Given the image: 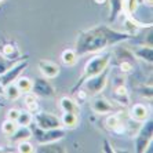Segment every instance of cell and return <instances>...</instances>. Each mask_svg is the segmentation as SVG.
I'll return each mask as SVG.
<instances>
[{
  "label": "cell",
  "instance_id": "ffe728a7",
  "mask_svg": "<svg viewBox=\"0 0 153 153\" xmlns=\"http://www.w3.org/2000/svg\"><path fill=\"white\" fill-rule=\"evenodd\" d=\"M24 105H25L26 111L30 112V113H36L39 111V101H37V97L30 91V93L24 94Z\"/></svg>",
  "mask_w": 153,
  "mask_h": 153
},
{
  "label": "cell",
  "instance_id": "f1b7e54d",
  "mask_svg": "<svg viewBox=\"0 0 153 153\" xmlns=\"http://www.w3.org/2000/svg\"><path fill=\"white\" fill-rule=\"evenodd\" d=\"M138 93L141 97L143 98H148V100H152V95H153V88H152V83L149 84H142L141 87H138Z\"/></svg>",
  "mask_w": 153,
  "mask_h": 153
},
{
  "label": "cell",
  "instance_id": "277c9868",
  "mask_svg": "<svg viewBox=\"0 0 153 153\" xmlns=\"http://www.w3.org/2000/svg\"><path fill=\"white\" fill-rule=\"evenodd\" d=\"M152 139H153V120L152 117H149L146 121L141 123V127L138 128V131L135 134V139H134L135 152L145 153L148 150V148H149Z\"/></svg>",
  "mask_w": 153,
  "mask_h": 153
},
{
  "label": "cell",
  "instance_id": "8d00e7d4",
  "mask_svg": "<svg viewBox=\"0 0 153 153\" xmlns=\"http://www.w3.org/2000/svg\"><path fill=\"white\" fill-rule=\"evenodd\" d=\"M0 1H3V0H0Z\"/></svg>",
  "mask_w": 153,
  "mask_h": 153
},
{
  "label": "cell",
  "instance_id": "e0dca14e",
  "mask_svg": "<svg viewBox=\"0 0 153 153\" xmlns=\"http://www.w3.org/2000/svg\"><path fill=\"white\" fill-rule=\"evenodd\" d=\"M132 54L135 55V58L143 61V62H146V64L152 65V62H153V48H152V46H146V44H143L142 47H135V48L132 50Z\"/></svg>",
  "mask_w": 153,
  "mask_h": 153
},
{
  "label": "cell",
  "instance_id": "7402d4cb",
  "mask_svg": "<svg viewBox=\"0 0 153 153\" xmlns=\"http://www.w3.org/2000/svg\"><path fill=\"white\" fill-rule=\"evenodd\" d=\"M61 61H62V64H64L65 66H73V65L77 64L79 57L75 50L66 48V50H64L62 54H61Z\"/></svg>",
  "mask_w": 153,
  "mask_h": 153
},
{
  "label": "cell",
  "instance_id": "4316f807",
  "mask_svg": "<svg viewBox=\"0 0 153 153\" xmlns=\"http://www.w3.org/2000/svg\"><path fill=\"white\" fill-rule=\"evenodd\" d=\"M18 127H19V126L17 124V121L7 119V120H4L3 124H1V132H3L6 137H11L15 131H17Z\"/></svg>",
  "mask_w": 153,
  "mask_h": 153
},
{
  "label": "cell",
  "instance_id": "d6986e66",
  "mask_svg": "<svg viewBox=\"0 0 153 153\" xmlns=\"http://www.w3.org/2000/svg\"><path fill=\"white\" fill-rule=\"evenodd\" d=\"M79 120H80L79 114L72 113V112H64L62 117H61V124L66 130H73V128L77 127Z\"/></svg>",
  "mask_w": 153,
  "mask_h": 153
},
{
  "label": "cell",
  "instance_id": "f546056e",
  "mask_svg": "<svg viewBox=\"0 0 153 153\" xmlns=\"http://www.w3.org/2000/svg\"><path fill=\"white\" fill-rule=\"evenodd\" d=\"M22 61V59H21ZM17 62H19V61H11V59H6V58L0 54V75L1 73H4V72L7 71V69H10L13 65H15Z\"/></svg>",
  "mask_w": 153,
  "mask_h": 153
},
{
  "label": "cell",
  "instance_id": "4dcf8cb0",
  "mask_svg": "<svg viewBox=\"0 0 153 153\" xmlns=\"http://www.w3.org/2000/svg\"><path fill=\"white\" fill-rule=\"evenodd\" d=\"M19 112H21V111H19V109H17V108H11L10 111L7 112V119L17 121L18 116H19Z\"/></svg>",
  "mask_w": 153,
  "mask_h": 153
},
{
  "label": "cell",
  "instance_id": "30bf717a",
  "mask_svg": "<svg viewBox=\"0 0 153 153\" xmlns=\"http://www.w3.org/2000/svg\"><path fill=\"white\" fill-rule=\"evenodd\" d=\"M119 83L114 82L113 83V88H112V95H113V100L116 101L120 105H128L130 103V93H128L127 87H126V77L124 76H120L117 77Z\"/></svg>",
  "mask_w": 153,
  "mask_h": 153
},
{
  "label": "cell",
  "instance_id": "5bb4252c",
  "mask_svg": "<svg viewBox=\"0 0 153 153\" xmlns=\"http://www.w3.org/2000/svg\"><path fill=\"white\" fill-rule=\"evenodd\" d=\"M0 54L6 59H11V61H21V59H25V58H29L28 54L22 55L19 48H18L17 44H14V43H4V44H1Z\"/></svg>",
  "mask_w": 153,
  "mask_h": 153
},
{
  "label": "cell",
  "instance_id": "52a82bcc",
  "mask_svg": "<svg viewBox=\"0 0 153 153\" xmlns=\"http://www.w3.org/2000/svg\"><path fill=\"white\" fill-rule=\"evenodd\" d=\"M33 123L39 128L43 130H51V128H59L62 127L61 124V119L57 117L53 113H47V112H36L33 113Z\"/></svg>",
  "mask_w": 153,
  "mask_h": 153
},
{
  "label": "cell",
  "instance_id": "d590c367",
  "mask_svg": "<svg viewBox=\"0 0 153 153\" xmlns=\"http://www.w3.org/2000/svg\"><path fill=\"white\" fill-rule=\"evenodd\" d=\"M1 152H7V149H4V146H0V153Z\"/></svg>",
  "mask_w": 153,
  "mask_h": 153
},
{
  "label": "cell",
  "instance_id": "d6a6232c",
  "mask_svg": "<svg viewBox=\"0 0 153 153\" xmlns=\"http://www.w3.org/2000/svg\"><path fill=\"white\" fill-rule=\"evenodd\" d=\"M94 1H95L97 4H105L108 1V0H94Z\"/></svg>",
  "mask_w": 153,
  "mask_h": 153
},
{
  "label": "cell",
  "instance_id": "5b68a950",
  "mask_svg": "<svg viewBox=\"0 0 153 153\" xmlns=\"http://www.w3.org/2000/svg\"><path fill=\"white\" fill-rule=\"evenodd\" d=\"M114 59H116L114 65L117 66L120 73H123V75H128V73L135 71L137 59L131 50L123 48V47H117L114 50Z\"/></svg>",
  "mask_w": 153,
  "mask_h": 153
},
{
  "label": "cell",
  "instance_id": "484cf974",
  "mask_svg": "<svg viewBox=\"0 0 153 153\" xmlns=\"http://www.w3.org/2000/svg\"><path fill=\"white\" fill-rule=\"evenodd\" d=\"M32 123H33V113L28 112L26 109L19 112V116H18V119H17L18 126H21V127H28V126H30Z\"/></svg>",
  "mask_w": 153,
  "mask_h": 153
},
{
  "label": "cell",
  "instance_id": "603a6c76",
  "mask_svg": "<svg viewBox=\"0 0 153 153\" xmlns=\"http://www.w3.org/2000/svg\"><path fill=\"white\" fill-rule=\"evenodd\" d=\"M35 152H40V153H64L65 149H62V146L57 145L55 142H50V143H42L37 146V149H35Z\"/></svg>",
  "mask_w": 153,
  "mask_h": 153
},
{
  "label": "cell",
  "instance_id": "4fadbf2b",
  "mask_svg": "<svg viewBox=\"0 0 153 153\" xmlns=\"http://www.w3.org/2000/svg\"><path fill=\"white\" fill-rule=\"evenodd\" d=\"M105 127L109 130V131L114 132V134H124L126 127L127 126L124 124L123 119L119 116V114H114L113 112L112 113H108V116L105 117V121H103Z\"/></svg>",
  "mask_w": 153,
  "mask_h": 153
},
{
  "label": "cell",
  "instance_id": "836d02e7",
  "mask_svg": "<svg viewBox=\"0 0 153 153\" xmlns=\"http://www.w3.org/2000/svg\"><path fill=\"white\" fill-rule=\"evenodd\" d=\"M0 97H4V87L0 84Z\"/></svg>",
  "mask_w": 153,
  "mask_h": 153
},
{
  "label": "cell",
  "instance_id": "3957f363",
  "mask_svg": "<svg viewBox=\"0 0 153 153\" xmlns=\"http://www.w3.org/2000/svg\"><path fill=\"white\" fill-rule=\"evenodd\" d=\"M30 131H32V137L37 141L39 145L42 143H50V142H58L61 139H64L68 130L64 127L59 128H51V130H43V128H39L36 124H30Z\"/></svg>",
  "mask_w": 153,
  "mask_h": 153
},
{
  "label": "cell",
  "instance_id": "2e32d148",
  "mask_svg": "<svg viewBox=\"0 0 153 153\" xmlns=\"http://www.w3.org/2000/svg\"><path fill=\"white\" fill-rule=\"evenodd\" d=\"M109 1V24H113L119 19V17L124 14V7H123V0H108Z\"/></svg>",
  "mask_w": 153,
  "mask_h": 153
},
{
  "label": "cell",
  "instance_id": "6da1fadb",
  "mask_svg": "<svg viewBox=\"0 0 153 153\" xmlns=\"http://www.w3.org/2000/svg\"><path fill=\"white\" fill-rule=\"evenodd\" d=\"M131 37L132 36L128 33L113 29L109 25H97L79 33L73 50L76 51L79 58H82L88 54L101 53L120 43L128 42Z\"/></svg>",
  "mask_w": 153,
  "mask_h": 153
},
{
  "label": "cell",
  "instance_id": "7c38bea8",
  "mask_svg": "<svg viewBox=\"0 0 153 153\" xmlns=\"http://www.w3.org/2000/svg\"><path fill=\"white\" fill-rule=\"evenodd\" d=\"M128 116L131 119L132 121H135V123H143L146 121L150 116V111L149 108L143 105V103H134L131 108H130V111H128Z\"/></svg>",
  "mask_w": 153,
  "mask_h": 153
},
{
  "label": "cell",
  "instance_id": "ac0fdd59",
  "mask_svg": "<svg viewBox=\"0 0 153 153\" xmlns=\"http://www.w3.org/2000/svg\"><path fill=\"white\" fill-rule=\"evenodd\" d=\"M59 105L64 112H72V113L80 114V111H82L80 103L72 97H62L59 100Z\"/></svg>",
  "mask_w": 153,
  "mask_h": 153
},
{
  "label": "cell",
  "instance_id": "e575fe53",
  "mask_svg": "<svg viewBox=\"0 0 153 153\" xmlns=\"http://www.w3.org/2000/svg\"><path fill=\"white\" fill-rule=\"evenodd\" d=\"M6 103H4V100H3V97H0V108L1 106H4Z\"/></svg>",
  "mask_w": 153,
  "mask_h": 153
},
{
  "label": "cell",
  "instance_id": "cb8c5ba5",
  "mask_svg": "<svg viewBox=\"0 0 153 153\" xmlns=\"http://www.w3.org/2000/svg\"><path fill=\"white\" fill-rule=\"evenodd\" d=\"M15 84H17L18 90L21 91V94H26L32 91V85H33V80H30L29 77H19L15 80Z\"/></svg>",
  "mask_w": 153,
  "mask_h": 153
},
{
  "label": "cell",
  "instance_id": "44dd1931",
  "mask_svg": "<svg viewBox=\"0 0 153 153\" xmlns=\"http://www.w3.org/2000/svg\"><path fill=\"white\" fill-rule=\"evenodd\" d=\"M13 139V142H19V141H26V139L32 138V131H30V127H19L17 128V131L10 137Z\"/></svg>",
  "mask_w": 153,
  "mask_h": 153
},
{
  "label": "cell",
  "instance_id": "83f0119b",
  "mask_svg": "<svg viewBox=\"0 0 153 153\" xmlns=\"http://www.w3.org/2000/svg\"><path fill=\"white\" fill-rule=\"evenodd\" d=\"M17 152H19V153H33L35 152V146L29 142V139H26V141H19V142H17Z\"/></svg>",
  "mask_w": 153,
  "mask_h": 153
},
{
  "label": "cell",
  "instance_id": "9c48e42d",
  "mask_svg": "<svg viewBox=\"0 0 153 153\" xmlns=\"http://www.w3.org/2000/svg\"><path fill=\"white\" fill-rule=\"evenodd\" d=\"M90 108L91 111L97 114H108L114 112V106L106 97H103L102 94H97L93 97V100L90 102Z\"/></svg>",
  "mask_w": 153,
  "mask_h": 153
},
{
  "label": "cell",
  "instance_id": "9a60e30c",
  "mask_svg": "<svg viewBox=\"0 0 153 153\" xmlns=\"http://www.w3.org/2000/svg\"><path fill=\"white\" fill-rule=\"evenodd\" d=\"M37 66H39V71L43 75V77H46V79H55L61 72L59 65L53 62V61L42 59V61H39Z\"/></svg>",
  "mask_w": 153,
  "mask_h": 153
},
{
  "label": "cell",
  "instance_id": "ba28073f",
  "mask_svg": "<svg viewBox=\"0 0 153 153\" xmlns=\"http://www.w3.org/2000/svg\"><path fill=\"white\" fill-rule=\"evenodd\" d=\"M28 65H29L28 58H25V59H22V61H19V62H17L15 65H13L10 69H7L4 73L0 75V84L3 85V87H6V85L14 83L15 80L21 76L22 72L28 68Z\"/></svg>",
  "mask_w": 153,
  "mask_h": 153
},
{
  "label": "cell",
  "instance_id": "d4e9b609",
  "mask_svg": "<svg viewBox=\"0 0 153 153\" xmlns=\"http://www.w3.org/2000/svg\"><path fill=\"white\" fill-rule=\"evenodd\" d=\"M4 97H6L8 101H17L18 98L21 97V91L18 90L15 83H11V84L4 87Z\"/></svg>",
  "mask_w": 153,
  "mask_h": 153
},
{
  "label": "cell",
  "instance_id": "7a4b0ae2",
  "mask_svg": "<svg viewBox=\"0 0 153 153\" xmlns=\"http://www.w3.org/2000/svg\"><path fill=\"white\" fill-rule=\"evenodd\" d=\"M111 62H112V53H109V51H106V50L101 51V54L97 53L94 57H91L87 62H85L84 68H83L82 76L79 77V80L76 82V84L72 87L71 93L73 94L75 91H77L87 79L98 75V73L102 72L103 69H106L108 66H111Z\"/></svg>",
  "mask_w": 153,
  "mask_h": 153
},
{
  "label": "cell",
  "instance_id": "1f68e13d",
  "mask_svg": "<svg viewBox=\"0 0 153 153\" xmlns=\"http://www.w3.org/2000/svg\"><path fill=\"white\" fill-rule=\"evenodd\" d=\"M103 146H102V150L103 152H106V153H113L114 152V149H112V145L109 143V141H108L106 138L103 139Z\"/></svg>",
  "mask_w": 153,
  "mask_h": 153
},
{
  "label": "cell",
  "instance_id": "8992f818",
  "mask_svg": "<svg viewBox=\"0 0 153 153\" xmlns=\"http://www.w3.org/2000/svg\"><path fill=\"white\" fill-rule=\"evenodd\" d=\"M109 76H111V66H108L106 69H103L98 75L87 79V80L83 83L82 87L87 91V94L91 97L97 95V94H101L103 90H105V87H106Z\"/></svg>",
  "mask_w": 153,
  "mask_h": 153
},
{
  "label": "cell",
  "instance_id": "8fae6325",
  "mask_svg": "<svg viewBox=\"0 0 153 153\" xmlns=\"http://www.w3.org/2000/svg\"><path fill=\"white\" fill-rule=\"evenodd\" d=\"M32 93L36 97H43V98H53L55 95L54 87L48 82V79H46V77H39V79H36V80H33Z\"/></svg>",
  "mask_w": 153,
  "mask_h": 153
}]
</instances>
